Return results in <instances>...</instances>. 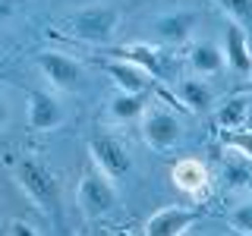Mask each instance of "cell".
I'll return each instance as SVG.
<instances>
[{
    "mask_svg": "<svg viewBox=\"0 0 252 236\" xmlns=\"http://www.w3.org/2000/svg\"><path fill=\"white\" fill-rule=\"evenodd\" d=\"M10 170H13V179L19 183L22 192H26L29 199L44 211V214H51L54 220H60L63 205H60V183H57V177H54L41 161H35V157H29V154L16 157V161L10 164Z\"/></svg>",
    "mask_w": 252,
    "mask_h": 236,
    "instance_id": "6da1fadb",
    "label": "cell"
},
{
    "mask_svg": "<svg viewBox=\"0 0 252 236\" xmlns=\"http://www.w3.org/2000/svg\"><path fill=\"white\" fill-rule=\"evenodd\" d=\"M66 29L73 38H79L85 44L107 47L117 38V31H120V13L110 3H92V6H82V10H76L69 16Z\"/></svg>",
    "mask_w": 252,
    "mask_h": 236,
    "instance_id": "7a4b0ae2",
    "label": "cell"
},
{
    "mask_svg": "<svg viewBox=\"0 0 252 236\" xmlns=\"http://www.w3.org/2000/svg\"><path fill=\"white\" fill-rule=\"evenodd\" d=\"M76 202L82 208L85 217H104L117 208V189H114V179H107L98 167H85L82 177H79V186H76Z\"/></svg>",
    "mask_w": 252,
    "mask_h": 236,
    "instance_id": "3957f363",
    "label": "cell"
},
{
    "mask_svg": "<svg viewBox=\"0 0 252 236\" xmlns=\"http://www.w3.org/2000/svg\"><path fill=\"white\" fill-rule=\"evenodd\" d=\"M89 157H92V164L98 167L101 173H104L107 179H123L126 173H129V151L117 142L114 136H92L89 139Z\"/></svg>",
    "mask_w": 252,
    "mask_h": 236,
    "instance_id": "277c9868",
    "label": "cell"
},
{
    "mask_svg": "<svg viewBox=\"0 0 252 236\" xmlns=\"http://www.w3.org/2000/svg\"><path fill=\"white\" fill-rule=\"evenodd\" d=\"M142 136H145L148 148H155V151H170V148H177L180 139H183V126L177 123V117H173L170 110L155 107L142 117Z\"/></svg>",
    "mask_w": 252,
    "mask_h": 236,
    "instance_id": "5b68a950",
    "label": "cell"
},
{
    "mask_svg": "<svg viewBox=\"0 0 252 236\" xmlns=\"http://www.w3.org/2000/svg\"><path fill=\"white\" fill-rule=\"evenodd\" d=\"M110 60H123V63H132V66L145 69L155 82H164L170 76V63H167V54L155 44H145V41H136V44H126V47H114L110 51Z\"/></svg>",
    "mask_w": 252,
    "mask_h": 236,
    "instance_id": "8992f818",
    "label": "cell"
},
{
    "mask_svg": "<svg viewBox=\"0 0 252 236\" xmlns=\"http://www.w3.org/2000/svg\"><path fill=\"white\" fill-rule=\"evenodd\" d=\"M38 69H41V76L60 91H73L76 85L82 82V66H79V60L69 57V54H63V51L38 54Z\"/></svg>",
    "mask_w": 252,
    "mask_h": 236,
    "instance_id": "52a82bcc",
    "label": "cell"
},
{
    "mask_svg": "<svg viewBox=\"0 0 252 236\" xmlns=\"http://www.w3.org/2000/svg\"><path fill=\"white\" fill-rule=\"evenodd\" d=\"M199 220V211L186 208V205H167V208L155 211L145 220V233L142 236H183L189 227Z\"/></svg>",
    "mask_w": 252,
    "mask_h": 236,
    "instance_id": "ba28073f",
    "label": "cell"
},
{
    "mask_svg": "<svg viewBox=\"0 0 252 236\" xmlns=\"http://www.w3.org/2000/svg\"><path fill=\"white\" fill-rule=\"evenodd\" d=\"M63 123V107L54 94L32 88L29 91V126L38 132H51Z\"/></svg>",
    "mask_w": 252,
    "mask_h": 236,
    "instance_id": "9c48e42d",
    "label": "cell"
},
{
    "mask_svg": "<svg viewBox=\"0 0 252 236\" xmlns=\"http://www.w3.org/2000/svg\"><path fill=\"white\" fill-rule=\"evenodd\" d=\"M224 60L230 63L236 73L252 76V47H249V35L243 26L227 22L224 26Z\"/></svg>",
    "mask_w": 252,
    "mask_h": 236,
    "instance_id": "30bf717a",
    "label": "cell"
},
{
    "mask_svg": "<svg viewBox=\"0 0 252 236\" xmlns=\"http://www.w3.org/2000/svg\"><path fill=\"white\" fill-rule=\"evenodd\" d=\"M101 66H104V73L117 82V88L120 91H132V94H139V91H152L158 88V82L152 76L145 73V69H139V66H132V63H123V60H101Z\"/></svg>",
    "mask_w": 252,
    "mask_h": 236,
    "instance_id": "8fae6325",
    "label": "cell"
},
{
    "mask_svg": "<svg viewBox=\"0 0 252 236\" xmlns=\"http://www.w3.org/2000/svg\"><path fill=\"white\" fill-rule=\"evenodd\" d=\"M195 26H199L195 13L173 10V13H164L161 19L155 22V35H158V41H164V44H183V41L192 38Z\"/></svg>",
    "mask_w": 252,
    "mask_h": 236,
    "instance_id": "7c38bea8",
    "label": "cell"
},
{
    "mask_svg": "<svg viewBox=\"0 0 252 236\" xmlns=\"http://www.w3.org/2000/svg\"><path fill=\"white\" fill-rule=\"evenodd\" d=\"M170 179H173L177 189H183L189 195H205L208 192V170H205V164L195 161V157H186V161L173 164Z\"/></svg>",
    "mask_w": 252,
    "mask_h": 236,
    "instance_id": "4fadbf2b",
    "label": "cell"
},
{
    "mask_svg": "<svg viewBox=\"0 0 252 236\" xmlns=\"http://www.w3.org/2000/svg\"><path fill=\"white\" fill-rule=\"evenodd\" d=\"M148 98H152V91H117L114 98L107 101V110L114 114V120H139V117H145L148 110Z\"/></svg>",
    "mask_w": 252,
    "mask_h": 236,
    "instance_id": "5bb4252c",
    "label": "cell"
},
{
    "mask_svg": "<svg viewBox=\"0 0 252 236\" xmlns=\"http://www.w3.org/2000/svg\"><path fill=\"white\" fill-rule=\"evenodd\" d=\"M177 94H180V104L192 114H202V110L211 107V88L202 82V76H186L180 79L177 85Z\"/></svg>",
    "mask_w": 252,
    "mask_h": 236,
    "instance_id": "9a60e30c",
    "label": "cell"
},
{
    "mask_svg": "<svg viewBox=\"0 0 252 236\" xmlns=\"http://www.w3.org/2000/svg\"><path fill=\"white\" fill-rule=\"evenodd\" d=\"M224 51H220L218 44H211V41H199L189 51V66L195 69L199 76H215L224 69Z\"/></svg>",
    "mask_w": 252,
    "mask_h": 236,
    "instance_id": "2e32d148",
    "label": "cell"
},
{
    "mask_svg": "<svg viewBox=\"0 0 252 236\" xmlns=\"http://www.w3.org/2000/svg\"><path fill=\"white\" fill-rule=\"evenodd\" d=\"M249 101H252V94H233V98H227L224 104L218 107V126L220 129H227V132H233L236 126H243L246 123V117H249Z\"/></svg>",
    "mask_w": 252,
    "mask_h": 236,
    "instance_id": "e0dca14e",
    "label": "cell"
},
{
    "mask_svg": "<svg viewBox=\"0 0 252 236\" xmlns=\"http://www.w3.org/2000/svg\"><path fill=\"white\" fill-rule=\"evenodd\" d=\"M220 10L227 13V22H236V26H252V0H215Z\"/></svg>",
    "mask_w": 252,
    "mask_h": 236,
    "instance_id": "ac0fdd59",
    "label": "cell"
},
{
    "mask_svg": "<svg viewBox=\"0 0 252 236\" xmlns=\"http://www.w3.org/2000/svg\"><path fill=\"white\" fill-rule=\"evenodd\" d=\"M230 227L240 236H252V202H243V205H236V208L230 211Z\"/></svg>",
    "mask_w": 252,
    "mask_h": 236,
    "instance_id": "d6986e66",
    "label": "cell"
},
{
    "mask_svg": "<svg viewBox=\"0 0 252 236\" xmlns=\"http://www.w3.org/2000/svg\"><path fill=\"white\" fill-rule=\"evenodd\" d=\"M224 142L233 148V151H240V157L252 161V132H230Z\"/></svg>",
    "mask_w": 252,
    "mask_h": 236,
    "instance_id": "ffe728a7",
    "label": "cell"
},
{
    "mask_svg": "<svg viewBox=\"0 0 252 236\" xmlns=\"http://www.w3.org/2000/svg\"><path fill=\"white\" fill-rule=\"evenodd\" d=\"M224 177H227V186H246L249 183V170H243V164H233V161H227Z\"/></svg>",
    "mask_w": 252,
    "mask_h": 236,
    "instance_id": "44dd1931",
    "label": "cell"
},
{
    "mask_svg": "<svg viewBox=\"0 0 252 236\" xmlns=\"http://www.w3.org/2000/svg\"><path fill=\"white\" fill-rule=\"evenodd\" d=\"M10 236H41V233H38L32 224H26V220H13V224H10Z\"/></svg>",
    "mask_w": 252,
    "mask_h": 236,
    "instance_id": "7402d4cb",
    "label": "cell"
},
{
    "mask_svg": "<svg viewBox=\"0 0 252 236\" xmlns=\"http://www.w3.org/2000/svg\"><path fill=\"white\" fill-rule=\"evenodd\" d=\"M6 126H10V104L0 98V132H3Z\"/></svg>",
    "mask_w": 252,
    "mask_h": 236,
    "instance_id": "603a6c76",
    "label": "cell"
},
{
    "mask_svg": "<svg viewBox=\"0 0 252 236\" xmlns=\"http://www.w3.org/2000/svg\"><path fill=\"white\" fill-rule=\"evenodd\" d=\"M16 13V0H0V19H10Z\"/></svg>",
    "mask_w": 252,
    "mask_h": 236,
    "instance_id": "cb8c5ba5",
    "label": "cell"
},
{
    "mask_svg": "<svg viewBox=\"0 0 252 236\" xmlns=\"http://www.w3.org/2000/svg\"><path fill=\"white\" fill-rule=\"evenodd\" d=\"M0 63H3V57H0Z\"/></svg>",
    "mask_w": 252,
    "mask_h": 236,
    "instance_id": "d4e9b609",
    "label": "cell"
}]
</instances>
